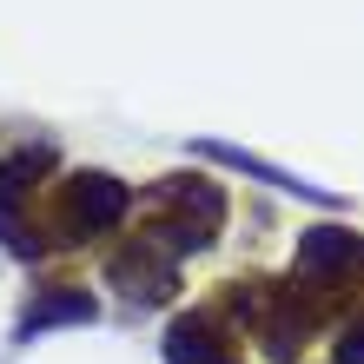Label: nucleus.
Here are the masks:
<instances>
[{"instance_id":"nucleus-1","label":"nucleus","mask_w":364,"mask_h":364,"mask_svg":"<svg viewBox=\"0 0 364 364\" xmlns=\"http://www.w3.org/2000/svg\"><path fill=\"white\" fill-rule=\"evenodd\" d=\"M146 199H153V239L166 252H199L212 232H219V219H225V192L212 179H199V173L159 179Z\"/></svg>"},{"instance_id":"nucleus-2","label":"nucleus","mask_w":364,"mask_h":364,"mask_svg":"<svg viewBox=\"0 0 364 364\" xmlns=\"http://www.w3.org/2000/svg\"><path fill=\"white\" fill-rule=\"evenodd\" d=\"M126 192L113 173H67V186H60V205H53V219L67 239H93V232H106L126 212Z\"/></svg>"},{"instance_id":"nucleus-3","label":"nucleus","mask_w":364,"mask_h":364,"mask_svg":"<svg viewBox=\"0 0 364 364\" xmlns=\"http://www.w3.org/2000/svg\"><path fill=\"white\" fill-rule=\"evenodd\" d=\"M265 318H259V345H265V358H278V364H291L298 351L311 345V331H318V291L311 285H272L265 291Z\"/></svg>"},{"instance_id":"nucleus-4","label":"nucleus","mask_w":364,"mask_h":364,"mask_svg":"<svg viewBox=\"0 0 364 364\" xmlns=\"http://www.w3.org/2000/svg\"><path fill=\"white\" fill-rule=\"evenodd\" d=\"M106 285H113L126 305H166V298H173V265L146 239V245H126V252L106 259Z\"/></svg>"},{"instance_id":"nucleus-5","label":"nucleus","mask_w":364,"mask_h":364,"mask_svg":"<svg viewBox=\"0 0 364 364\" xmlns=\"http://www.w3.org/2000/svg\"><path fill=\"white\" fill-rule=\"evenodd\" d=\"M358 272H364V239L358 232H325V225L305 232V259H298V278H305V285L325 278V291H338Z\"/></svg>"},{"instance_id":"nucleus-6","label":"nucleus","mask_w":364,"mask_h":364,"mask_svg":"<svg viewBox=\"0 0 364 364\" xmlns=\"http://www.w3.org/2000/svg\"><path fill=\"white\" fill-rule=\"evenodd\" d=\"M166 364H239L219 331V318L205 311H179L173 325H166Z\"/></svg>"},{"instance_id":"nucleus-7","label":"nucleus","mask_w":364,"mask_h":364,"mask_svg":"<svg viewBox=\"0 0 364 364\" xmlns=\"http://www.w3.org/2000/svg\"><path fill=\"white\" fill-rule=\"evenodd\" d=\"M100 305L80 285H67V291H40L33 298V311H20V338H33V331H47V325H87Z\"/></svg>"},{"instance_id":"nucleus-8","label":"nucleus","mask_w":364,"mask_h":364,"mask_svg":"<svg viewBox=\"0 0 364 364\" xmlns=\"http://www.w3.org/2000/svg\"><path fill=\"white\" fill-rule=\"evenodd\" d=\"M199 153H205V159H225V166H239V173H252V179H272V186H285V192H305V199H331V192H318V186H305V179H291V173H278V166H265V159H245L239 146H219V139H199Z\"/></svg>"},{"instance_id":"nucleus-9","label":"nucleus","mask_w":364,"mask_h":364,"mask_svg":"<svg viewBox=\"0 0 364 364\" xmlns=\"http://www.w3.org/2000/svg\"><path fill=\"white\" fill-rule=\"evenodd\" d=\"M338 364H364V311L338 331Z\"/></svg>"}]
</instances>
